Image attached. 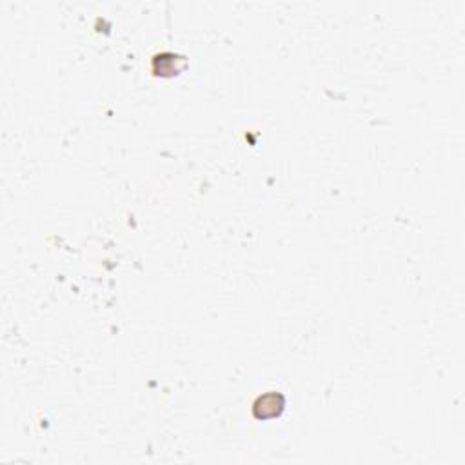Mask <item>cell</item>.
<instances>
[{
  "label": "cell",
  "instance_id": "2",
  "mask_svg": "<svg viewBox=\"0 0 465 465\" xmlns=\"http://www.w3.org/2000/svg\"><path fill=\"white\" fill-rule=\"evenodd\" d=\"M177 62H182V56L173 55V53H162L153 58V70L159 74H169L177 73L178 65Z\"/></svg>",
  "mask_w": 465,
  "mask_h": 465
},
{
  "label": "cell",
  "instance_id": "1",
  "mask_svg": "<svg viewBox=\"0 0 465 465\" xmlns=\"http://www.w3.org/2000/svg\"><path fill=\"white\" fill-rule=\"evenodd\" d=\"M285 407V398L282 393L269 391L260 395L253 404V414L258 420H267L278 416Z\"/></svg>",
  "mask_w": 465,
  "mask_h": 465
}]
</instances>
